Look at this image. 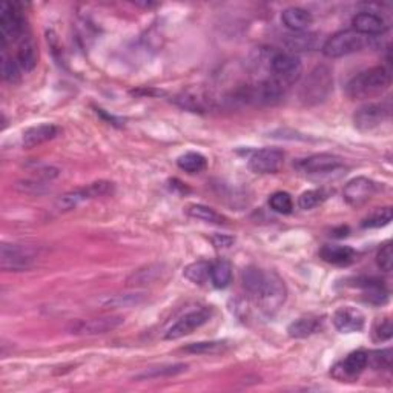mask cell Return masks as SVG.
<instances>
[{"instance_id":"1","label":"cell","mask_w":393,"mask_h":393,"mask_svg":"<svg viewBox=\"0 0 393 393\" xmlns=\"http://www.w3.org/2000/svg\"><path fill=\"white\" fill-rule=\"evenodd\" d=\"M392 74L385 66L369 68L350 80L347 83V96L354 100H365L381 96L389 90Z\"/></svg>"},{"instance_id":"2","label":"cell","mask_w":393,"mask_h":393,"mask_svg":"<svg viewBox=\"0 0 393 393\" xmlns=\"http://www.w3.org/2000/svg\"><path fill=\"white\" fill-rule=\"evenodd\" d=\"M334 90V72L328 65H318L310 71L300 90V99L304 105L314 106L323 103Z\"/></svg>"},{"instance_id":"3","label":"cell","mask_w":393,"mask_h":393,"mask_svg":"<svg viewBox=\"0 0 393 393\" xmlns=\"http://www.w3.org/2000/svg\"><path fill=\"white\" fill-rule=\"evenodd\" d=\"M290 83L280 77H270L259 82L254 86H246L245 90L240 92L239 99H241L246 103L261 105V106H272L280 103V101L286 96Z\"/></svg>"},{"instance_id":"4","label":"cell","mask_w":393,"mask_h":393,"mask_svg":"<svg viewBox=\"0 0 393 393\" xmlns=\"http://www.w3.org/2000/svg\"><path fill=\"white\" fill-rule=\"evenodd\" d=\"M37 256L39 252L36 248L3 243L0 248V268L5 272H22L36 264Z\"/></svg>"},{"instance_id":"5","label":"cell","mask_w":393,"mask_h":393,"mask_svg":"<svg viewBox=\"0 0 393 393\" xmlns=\"http://www.w3.org/2000/svg\"><path fill=\"white\" fill-rule=\"evenodd\" d=\"M286 295L288 290L284 286V281L275 272H270L266 274L263 288L259 295L255 296V300L264 314L272 316L283 308L284 301H286Z\"/></svg>"},{"instance_id":"6","label":"cell","mask_w":393,"mask_h":393,"mask_svg":"<svg viewBox=\"0 0 393 393\" xmlns=\"http://www.w3.org/2000/svg\"><path fill=\"white\" fill-rule=\"evenodd\" d=\"M364 45L365 40L361 34L354 30H344L335 32L326 40V43L323 45V52L329 59H338L361 51Z\"/></svg>"},{"instance_id":"7","label":"cell","mask_w":393,"mask_h":393,"mask_svg":"<svg viewBox=\"0 0 393 393\" xmlns=\"http://www.w3.org/2000/svg\"><path fill=\"white\" fill-rule=\"evenodd\" d=\"M298 171L310 175V177H332V175L343 171L344 160L332 154H315L300 160L296 163Z\"/></svg>"},{"instance_id":"8","label":"cell","mask_w":393,"mask_h":393,"mask_svg":"<svg viewBox=\"0 0 393 393\" xmlns=\"http://www.w3.org/2000/svg\"><path fill=\"white\" fill-rule=\"evenodd\" d=\"M25 34V19L17 5L5 2L0 10V42L2 50H6L11 40H19Z\"/></svg>"},{"instance_id":"9","label":"cell","mask_w":393,"mask_h":393,"mask_svg":"<svg viewBox=\"0 0 393 393\" xmlns=\"http://www.w3.org/2000/svg\"><path fill=\"white\" fill-rule=\"evenodd\" d=\"M212 316V310L208 308H200L188 312V314L183 315L180 320L175 321L171 328L168 329V332L165 334V340L174 341V340H180V338L191 335L194 330L200 329L201 326L211 320Z\"/></svg>"},{"instance_id":"10","label":"cell","mask_w":393,"mask_h":393,"mask_svg":"<svg viewBox=\"0 0 393 393\" xmlns=\"http://www.w3.org/2000/svg\"><path fill=\"white\" fill-rule=\"evenodd\" d=\"M125 323V318L120 315H108L100 318H92V320H82L71 324L70 332L76 335L94 336V335H105L110 332L119 329Z\"/></svg>"},{"instance_id":"11","label":"cell","mask_w":393,"mask_h":393,"mask_svg":"<svg viewBox=\"0 0 393 393\" xmlns=\"http://www.w3.org/2000/svg\"><path fill=\"white\" fill-rule=\"evenodd\" d=\"M369 365V354L365 350H356L352 352L343 361L338 363L334 369H332V376L338 381L350 383L360 376L365 367Z\"/></svg>"},{"instance_id":"12","label":"cell","mask_w":393,"mask_h":393,"mask_svg":"<svg viewBox=\"0 0 393 393\" xmlns=\"http://www.w3.org/2000/svg\"><path fill=\"white\" fill-rule=\"evenodd\" d=\"M269 65L274 76L286 80L290 85L295 83L301 74L300 57L289 51L274 52L269 59Z\"/></svg>"},{"instance_id":"13","label":"cell","mask_w":393,"mask_h":393,"mask_svg":"<svg viewBox=\"0 0 393 393\" xmlns=\"http://www.w3.org/2000/svg\"><path fill=\"white\" fill-rule=\"evenodd\" d=\"M284 154L279 148H263L255 151L249 159L250 171L255 174H275L284 165Z\"/></svg>"},{"instance_id":"14","label":"cell","mask_w":393,"mask_h":393,"mask_svg":"<svg viewBox=\"0 0 393 393\" xmlns=\"http://www.w3.org/2000/svg\"><path fill=\"white\" fill-rule=\"evenodd\" d=\"M390 115V108L384 103H367L354 115L355 126L363 132H369L381 126Z\"/></svg>"},{"instance_id":"15","label":"cell","mask_w":393,"mask_h":393,"mask_svg":"<svg viewBox=\"0 0 393 393\" xmlns=\"http://www.w3.org/2000/svg\"><path fill=\"white\" fill-rule=\"evenodd\" d=\"M376 192V183L367 177H355L344 186L343 196L347 205L358 208L369 201Z\"/></svg>"},{"instance_id":"16","label":"cell","mask_w":393,"mask_h":393,"mask_svg":"<svg viewBox=\"0 0 393 393\" xmlns=\"http://www.w3.org/2000/svg\"><path fill=\"white\" fill-rule=\"evenodd\" d=\"M332 321H334L335 329L341 334H355V332H361L364 329L365 316L360 309L344 306L335 312Z\"/></svg>"},{"instance_id":"17","label":"cell","mask_w":393,"mask_h":393,"mask_svg":"<svg viewBox=\"0 0 393 393\" xmlns=\"http://www.w3.org/2000/svg\"><path fill=\"white\" fill-rule=\"evenodd\" d=\"M352 25H354V31L361 36H381L389 30L387 22L381 16L369 11L356 14L352 20Z\"/></svg>"},{"instance_id":"18","label":"cell","mask_w":393,"mask_h":393,"mask_svg":"<svg viewBox=\"0 0 393 393\" xmlns=\"http://www.w3.org/2000/svg\"><path fill=\"white\" fill-rule=\"evenodd\" d=\"M281 22L292 32H303L314 22V17L308 10L300 8V6H290L281 12Z\"/></svg>"},{"instance_id":"19","label":"cell","mask_w":393,"mask_h":393,"mask_svg":"<svg viewBox=\"0 0 393 393\" xmlns=\"http://www.w3.org/2000/svg\"><path fill=\"white\" fill-rule=\"evenodd\" d=\"M59 134V128L51 123H43L32 126L30 130H26L22 135V145L25 148H36L46 143L52 139H56Z\"/></svg>"},{"instance_id":"20","label":"cell","mask_w":393,"mask_h":393,"mask_svg":"<svg viewBox=\"0 0 393 393\" xmlns=\"http://www.w3.org/2000/svg\"><path fill=\"white\" fill-rule=\"evenodd\" d=\"M320 256L326 263L334 264V266H347V264L355 261L356 252L349 246L326 245L320 250Z\"/></svg>"},{"instance_id":"21","label":"cell","mask_w":393,"mask_h":393,"mask_svg":"<svg viewBox=\"0 0 393 393\" xmlns=\"http://www.w3.org/2000/svg\"><path fill=\"white\" fill-rule=\"evenodd\" d=\"M284 45L288 46L289 52L292 54L300 51H314L320 46V39L314 32H292L284 39Z\"/></svg>"},{"instance_id":"22","label":"cell","mask_w":393,"mask_h":393,"mask_svg":"<svg viewBox=\"0 0 393 393\" xmlns=\"http://www.w3.org/2000/svg\"><path fill=\"white\" fill-rule=\"evenodd\" d=\"M16 60L19 62L22 71H32L34 66L37 65V48L34 40L28 36V34H23L22 37L19 39V50Z\"/></svg>"},{"instance_id":"23","label":"cell","mask_w":393,"mask_h":393,"mask_svg":"<svg viewBox=\"0 0 393 393\" xmlns=\"http://www.w3.org/2000/svg\"><path fill=\"white\" fill-rule=\"evenodd\" d=\"M323 328V320L318 316H303L295 320L288 328L289 335L292 338H308L320 332Z\"/></svg>"},{"instance_id":"24","label":"cell","mask_w":393,"mask_h":393,"mask_svg":"<svg viewBox=\"0 0 393 393\" xmlns=\"http://www.w3.org/2000/svg\"><path fill=\"white\" fill-rule=\"evenodd\" d=\"M188 370V365L179 363V364H163V365H157V367H151L146 369L135 376V379L139 381H146V379H159V378H169V376H175L180 375L183 372Z\"/></svg>"},{"instance_id":"25","label":"cell","mask_w":393,"mask_h":393,"mask_svg":"<svg viewBox=\"0 0 393 393\" xmlns=\"http://www.w3.org/2000/svg\"><path fill=\"white\" fill-rule=\"evenodd\" d=\"M186 212L191 219L200 220L203 223H209V225H225L226 223L225 216L214 211L212 208L205 205H191L186 209Z\"/></svg>"},{"instance_id":"26","label":"cell","mask_w":393,"mask_h":393,"mask_svg":"<svg viewBox=\"0 0 393 393\" xmlns=\"http://www.w3.org/2000/svg\"><path fill=\"white\" fill-rule=\"evenodd\" d=\"M177 166L188 174H200L206 169L208 160L200 152H186L177 159Z\"/></svg>"},{"instance_id":"27","label":"cell","mask_w":393,"mask_h":393,"mask_svg":"<svg viewBox=\"0 0 393 393\" xmlns=\"http://www.w3.org/2000/svg\"><path fill=\"white\" fill-rule=\"evenodd\" d=\"M232 281V266L230 263L220 260L211 264V283L216 289L228 288Z\"/></svg>"},{"instance_id":"28","label":"cell","mask_w":393,"mask_h":393,"mask_svg":"<svg viewBox=\"0 0 393 393\" xmlns=\"http://www.w3.org/2000/svg\"><path fill=\"white\" fill-rule=\"evenodd\" d=\"M88 200H91L90 195H88L86 192V188H82V189H77V191L68 192L60 196L54 208H56L57 212H68V211H72V209H76L79 205H82L83 201H88Z\"/></svg>"},{"instance_id":"29","label":"cell","mask_w":393,"mask_h":393,"mask_svg":"<svg viewBox=\"0 0 393 393\" xmlns=\"http://www.w3.org/2000/svg\"><path fill=\"white\" fill-rule=\"evenodd\" d=\"M264 279H266V272L255 266H249L243 270V286L254 298L259 295L263 288Z\"/></svg>"},{"instance_id":"30","label":"cell","mask_w":393,"mask_h":393,"mask_svg":"<svg viewBox=\"0 0 393 393\" xmlns=\"http://www.w3.org/2000/svg\"><path fill=\"white\" fill-rule=\"evenodd\" d=\"M211 264L208 261H195L185 269V276L195 284H203L211 279Z\"/></svg>"},{"instance_id":"31","label":"cell","mask_w":393,"mask_h":393,"mask_svg":"<svg viewBox=\"0 0 393 393\" xmlns=\"http://www.w3.org/2000/svg\"><path fill=\"white\" fill-rule=\"evenodd\" d=\"M226 349L228 344L225 341H201V343L189 344L188 347H185L183 350L194 355H216L225 352Z\"/></svg>"},{"instance_id":"32","label":"cell","mask_w":393,"mask_h":393,"mask_svg":"<svg viewBox=\"0 0 393 393\" xmlns=\"http://www.w3.org/2000/svg\"><path fill=\"white\" fill-rule=\"evenodd\" d=\"M364 289H365V301L370 303V304H384L387 303V298H389V292L387 289L384 288V284L381 281H375V280H369L367 283L364 284Z\"/></svg>"},{"instance_id":"33","label":"cell","mask_w":393,"mask_h":393,"mask_svg":"<svg viewBox=\"0 0 393 393\" xmlns=\"http://www.w3.org/2000/svg\"><path fill=\"white\" fill-rule=\"evenodd\" d=\"M145 301V294H123V295H112L103 301L105 308H134Z\"/></svg>"},{"instance_id":"34","label":"cell","mask_w":393,"mask_h":393,"mask_svg":"<svg viewBox=\"0 0 393 393\" xmlns=\"http://www.w3.org/2000/svg\"><path fill=\"white\" fill-rule=\"evenodd\" d=\"M161 274L160 266H148L143 269L135 270V272L128 279V286H140V284L154 283Z\"/></svg>"},{"instance_id":"35","label":"cell","mask_w":393,"mask_h":393,"mask_svg":"<svg viewBox=\"0 0 393 393\" xmlns=\"http://www.w3.org/2000/svg\"><path fill=\"white\" fill-rule=\"evenodd\" d=\"M20 72H22V68H20L17 60L8 56L6 50H2V77L6 82L16 83L20 80Z\"/></svg>"},{"instance_id":"36","label":"cell","mask_w":393,"mask_h":393,"mask_svg":"<svg viewBox=\"0 0 393 393\" xmlns=\"http://www.w3.org/2000/svg\"><path fill=\"white\" fill-rule=\"evenodd\" d=\"M393 219V212H392V208H381V209H376L375 212H372L367 219L363 221V228H384L387 226L389 223Z\"/></svg>"},{"instance_id":"37","label":"cell","mask_w":393,"mask_h":393,"mask_svg":"<svg viewBox=\"0 0 393 393\" xmlns=\"http://www.w3.org/2000/svg\"><path fill=\"white\" fill-rule=\"evenodd\" d=\"M326 199V192L321 191V189H312V191H306L300 195L298 206H300L303 211H310V209L320 206Z\"/></svg>"},{"instance_id":"38","label":"cell","mask_w":393,"mask_h":393,"mask_svg":"<svg viewBox=\"0 0 393 393\" xmlns=\"http://www.w3.org/2000/svg\"><path fill=\"white\" fill-rule=\"evenodd\" d=\"M269 205L270 208L274 209L275 212L288 215L294 211V201L292 196H290L288 192H275L270 195L269 199Z\"/></svg>"},{"instance_id":"39","label":"cell","mask_w":393,"mask_h":393,"mask_svg":"<svg viewBox=\"0 0 393 393\" xmlns=\"http://www.w3.org/2000/svg\"><path fill=\"white\" fill-rule=\"evenodd\" d=\"M376 264L378 268L384 270V272H390L393 266V248L392 243H385V245L379 249L376 255Z\"/></svg>"},{"instance_id":"40","label":"cell","mask_w":393,"mask_h":393,"mask_svg":"<svg viewBox=\"0 0 393 393\" xmlns=\"http://www.w3.org/2000/svg\"><path fill=\"white\" fill-rule=\"evenodd\" d=\"M369 361L375 369H390L392 367V349L376 350L369 354Z\"/></svg>"},{"instance_id":"41","label":"cell","mask_w":393,"mask_h":393,"mask_svg":"<svg viewBox=\"0 0 393 393\" xmlns=\"http://www.w3.org/2000/svg\"><path fill=\"white\" fill-rule=\"evenodd\" d=\"M392 332H393V329H392V323H390V320L389 318H385V320L379 324V326L376 328V330H375V334H376V338L378 340H381V341H385V340H390L392 338Z\"/></svg>"},{"instance_id":"42","label":"cell","mask_w":393,"mask_h":393,"mask_svg":"<svg viewBox=\"0 0 393 393\" xmlns=\"http://www.w3.org/2000/svg\"><path fill=\"white\" fill-rule=\"evenodd\" d=\"M212 243L215 248H230L234 243L232 236H228V235H214L212 236Z\"/></svg>"}]
</instances>
